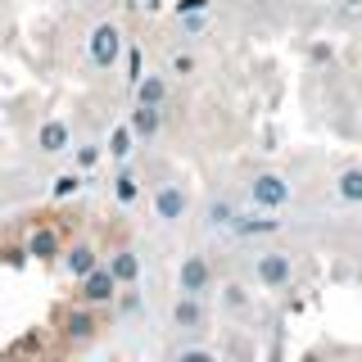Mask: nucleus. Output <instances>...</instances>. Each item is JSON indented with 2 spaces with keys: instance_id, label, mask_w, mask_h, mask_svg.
<instances>
[{
  "instance_id": "nucleus-1",
  "label": "nucleus",
  "mask_w": 362,
  "mask_h": 362,
  "mask_svg": "<svg viewBox=\"0 0 362 362\" xmlns=\"http://www.w3.org/2000/svg\"><path fill=\"white\" fill-rule=\"evenodd\" d=\"M122 54V32L113 28V23H100L95 32H90V64L95 68H113Z\"/></svg>"
},
{
  "instance_id": "nucleus-2",
  "label": "nucleus",
  "mask_w": 362,
  "mask_h": 362,
  "mask_svg": "<svg viewBox=\"0 0 362 362\" xmlns=\"http://www.w3.org/2000/svg\"><path fill=\"white\" fill-rule=\"evenodd\" d=\"M249 199L258 204V209H281V204L290 199V181L276 177V173H263L249 181Z\"/></svg>"
},
{
  "instance_id": "nucleus-3",
  "label": "nucleus",
  "mask_w": 362,
  "mask_h": 362,
  "mask_svg": "<svg viewBox=\"0 0 362 362\" xmlns=\"http://www.w3.org/2000/svg\"><path fill=\"white\" fill-rule=\"evenodd\" d=\"M122 281L113 276V267H95L90 276H82V299L86 303H109L113 294H118Z\"/></svg>"
},
{
  "instance_id": "nucleus-4",
  "label": "nucleus",
  "mask_w": 362,
  "mask_h": 362,
  "mask_svg": "<svg viewBox=\"0 0 362 362\" xmlns=\"http://www.w3.org/2000/svg\"><path fill=\"white\" fill-rule=\"evenodd\" d=\"M186 209H190V199H186V190H181V186H158L154 190V213L163 222H181V218H186Z\"/></svg>"
},
{
  "instance_id": "nucleus-5",
  "label": "nucleus",
  "mask_w": 362,
  "mask_h": 362,
  "mask_svg": "<svg viewBox=\"0 0 362 362\" xmlns=\"http://www.w3.org/2000/svg\"><path fill=\"white\" fill-rule=\"evenodd\" d=\"M258 281L267 290H281L290 281V254H263L258 258Z\"/></svg>"
},
{
  "instance_id": "nucleus-6",
  "label": "nucleus",
  "mask_w": 362,
  "mask_h": 362,
  "mask_svg": "<svg viewBox=\"0 0 362 362\" xmlns=\"http://www.w3.org/2000/svg\"><path fill=\"white\" fill-rule=\"evenodd\" d=\"M209 281H213V272H209V263H204L199 254H190L186 263H181V294H204Z\"/></svg>"
},
{
  "instance_id": "nucleus-7",
  "label": "nucleus",
  "mask_w": 362,
  "mask_h": 362,
  "mask_svg": "<svg viewBox=\"0 0 362 362\" xmlns=\"http://www.w3.org/2000/svg\"><path fill=\"white\" fill-rule=\"evenodd\" d=\"M37 145H41L45 154H59V150H68V145H73V132H68V122L50 118V122H41V132H37Z\"/></svg>"
},
{
  "instance_id": "nucleus-8",
  "label": "nucleus",
  "mask_w": 362,
  "mask_h": 362,
  "mask_svg": "<svg viewBox=\"0 0 362 362\" xmlns=\"http://www.w3.org/2000/svg\"><path fill=\"white\" fill-rule=\"evenodd\" d=\"M173 322L181 326V331H195V326L204 322V308H199V294H181V299L173 303Z\"/></svg>"
},
{
  "instance_id": "nucleus-9",
  "label": "nucleus",
  "mask_w": 362,
  "mask_h": 362,
  "mask_svg": "<svg viewBox=\"0 0 362 362\" xmlns=\"http://www.w3.org/2000/svg\"><path fill=\"white\" fill-rule=\"evenodd\" d=\"M64 263H68V272H73L77 281H82V276H90V272L100 267V263H95V249H90V245H73V249H68V258H64Z\"/></svg>"
},
{
  "instance_id": "nucleus-10",
  "label": "nucleus",
  "mask_w": 362,
  "mask_h": 362,
  "mask_svg": "<svg viewBox=\"0 0 362 362\" xmlns=\"http://www.w3.org/2000/svg\"><path fill=\"white\" fill-rule=\"evenodd\" d=\"M132 132L141 136V141H150L158 132V105H136L132 109Z\"/></svg>"
},
{
  "instance_id": "nucleus-11",
  "label": "nucleus",
  "mask_w": 362,
  "mask_h": 362,
  "mask_svg": "<svg viewBox=\"0 0 362 362\" xmlns=\"http://www.w3.org/2000/svg\"><path fill=\"white\" fill-rule=\"evenodd\" d=\"M335 190H339V199H349V204H362V168H344L335 181Z\"/></svg>"
},
{
  "instance_id": "nucleus-12",
  "label": "nucleus",
  "mask_w": 362,
  "mask_h": 362,
  "mask_svg": "<svg viewBox=\"0 0 362 362\" xmlns=\"http://www.w3.org/2000/svg\"><path fill=\"white\" fill-rule=\"evenodd\" d=\"M109 267H113V276H118L122 286H132V281L141 276V258H136L132 249H122V254H113V263H109Z\"/></svg>"
},
{
  "instance_id": "nucleus-13",
  "label": "nucleus",
  "mask_w": 362,
  "mask_h": 362,
  "mask_svg": "<svg viewBox=\"0 0 362 362\" xmlns=\"http://www.w3.org/2000/svg\"><path fill=\"white\" fill-rule=\"evenodd\" d=\"M136 100H141V105H163V100H168V82H163V77H141V82H136Z\"/></svg>"
},
{
  "instance_id": "nucleus-14",
  "label": "nucleus",
  "mask_w": 362,
  "mask_h": 362,
  "mask_svg": "<svg viewBox=\"0 0 362 362\" xmlns=\"http://www.w3.org/2000/svg\"><path fill=\"white\" fill-rule=\"evenodd\" d=\"M132 136H136L132 122H127V127H113V136H109V154H113V158H127V154H132Z\"/></svg>"
},
{
  "instance_id": "nucleus-15",
  "label": "nucleus",
  "mask_w": 362,
  "mask_h": 362,
  "mask_svg": "<svg viewBox=\"0 0 362 362\" xmlns=\"http://www.w3.org/2000/svg\"><path fill=\"white\" fill-rule=\"evenodd\" d=\"M209 222L213 226H235V209H231V204H222V199H213L209 204Z\"/></svg>"
},
{
  "instance_id": "nucleus-16",
  "label": "nucleus",
  "mask_w": 362,
  "mask_h": 362,
  "mask_svg": "<svg viewBox=\"0 0 362 362\" xmlns=\"http://www.w3.org/2000/svg\"><path fill=\"white\" fill-rule=\"evenodd\" d=\"M77 186H82V181H77L73 173H64V177H54V199H68V195H77Z\"/></svg>"
},
{
  "instance_id": "nucleus-17",
  "label": "nucleus",
  "mask_w": 362,
  "mask_h": 362,
  "mask_svg": "<svg viewBox=\"0 0 362 362\" xmlns=\"http://www.w3.org/2000/svg\"><path fill=\"white\" fill-rule=\"evenodd\" d=\"M32 254H37V258H50L54 254V235L50 231H37V235H32Z\"/></svg>"
},
{
  "instance_id": "nucleus-18",
  "label": "nucleus",
  "mask_w": 362,
  "mask_h": 362,
  "mask_svg": "<svg viewBox=\"0 0 362 362\" xmlns=\"http://www.w3.org/2000/svg\"><path fill=\"white\" fill-rule=\"evenodd\" d=\"M136 190H141V186H136V177H132V173H122V177H118V199H122V204L136 199Z\"/></svg>"
},
{
  "instance_id": "nucleus-19",
  "label": "nucleus",
  "mask_w": 362,
  "mask_h": 362,
  "mask_svg": "<svg viewBox=\"0 0 362 362\" xmlns=\"http://www.w3.org/2000/svg\"><path fill=\"white\" fill-rule=\"evenodd\" d=\"M68 331L82 339V335H90V322H86V317H73V322H68Z\"/></svg>"
},
{
  "instance_id": "nucleus-20",
  "label": "nucleus",
  "mask_w": 362,
  "mask_h": 362,
  "mask_svg": "<svg viewBox=\"0 0 362 362\" xmlns=\"http://www.w3.org/2000/svg\"><path fill=\"white\" fill-rule=\"evenodd\" d=\"M204 5H209V0H177V9H181V14H199Z\"/></svg>"
},
{
  "instance_id": "nucleus-21",
  "label": "nucleus",
  "mask_w": 362,
  "mask_h": 362,
  "mask_svg": "<svg viewBox=\"0 0 362 362\" xmlns=\"http://www.w3.org/2000/svg\"><path fill=\"white\" fill-rule=\"evenodd\" d=\"M226 303H231V308H240V303H245V290L240 286H226Z\"/></svg>"
},
{
  "instance_id": "nucleus-22",
  "label": "nucleus",
  "mask_w": 362,
  "mask_h": 362,
  "mask_svg": "<svg viewBox=\"0 0 362 362\" xmlns=\"http://www.w3.org/2000/svg\"><path fill=\"white\" fill-rule=\"evenodd\" d=\"M190 68H195V59H190V54H177V59H173V73H190Z\"/></svg>"
}]
</instances>
